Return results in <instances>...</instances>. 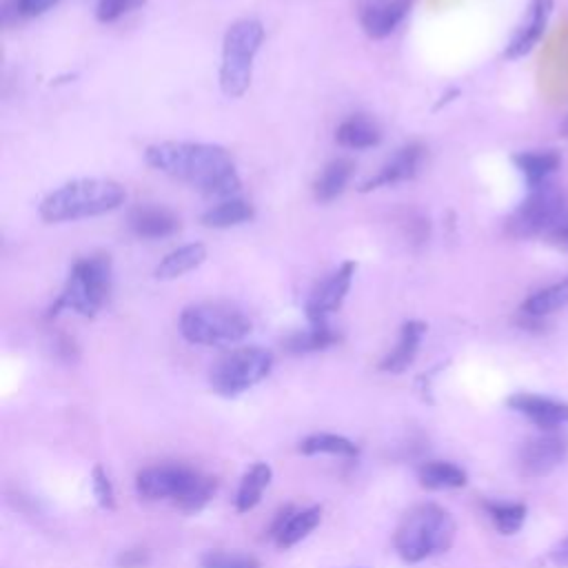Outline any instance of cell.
<instances>
[{"label": "cell", "instance_id": "3", "mask_svg": "<svg viewBox=\"0 0 568 568\" xmlns=\"http://www.w3.org/2000/svg\"><path fill=\"white\" fill-rule=\"evenodd\" d=\"M111 257L106 253H93L73 262L67 282L49 308V317L60 311H73L82 317H95L111 293Z\"/></svg>", "mask_w": 568, "mask_h": 568}, {"label": "cell", "instance_id": "37", "mask_svg": "<svg viewBox=\"0 0 568 568\" xmlns=\"http://www.w3.org/2000/svg\"><path fill=\"white\" fill-rule=\"evenodd\" d=\"M561 133L568 138V118L561 122Z\"/></svg>", "mask_w": 568, "mask_h": 568}, {"label": "cell", "instance_id": "14", "mask_svg": "<svg viewBox=\"0 0 568 568\" xmlns=\"http://www.w3.org/2000/svg\"><path fill=\"white\" fill-rule=\"evenodd\" d=\"M552 7H555L552 0H532L530 2L521 24L517 27V31L513 33V38L506 44L504 58L517 60V58H524L526 53H530L535 49V44L541 40L544 31L548 27Z\"/></svg>", "mask_w": 568, "mask_h": 568}, {"label": "cell", "instance_id": "30", "mask_svg": "<svg viewBox=\"0 0 568 568\" xmlns=\"http://www.w3.org/2000/svg\"><path fill=\"white\" fill-rule=\"evenodd\" d=\"M202 568H262L253 555L211 550L202 557Z\"/></svg>", "mask_w": 568, "mask_h": 568}, {"label": "cell", "instance_id": "2", "mask_svg": "<svg viewBox=\"0 0 568 568\" xmlns=\"http://www.w3.org/2000/svg\"><path fill=\"white\" fill-rule=\"evenodd\" d=\"M126 200L120 182L109 178H78L47 193L40 202L44 222H73L118 209Z\"/></svg>", "mask_w": 568, "mask_h": 568}, {"label": "cell", "instance_id": "13", "mask_svg": "<svg viewBox=\"0 0 568 568\" xmlns=\"http://www.w3.org/2000/svg\"><path fill=\"white\" fill-rule=\"evenodd\" d=\"M424 162V146L417 142L404 144L402 149H397L382 166L375 175H371L368 180L362 182L359 191H375L379 186H393L397 182H406L413 180L419 173V166Z\"/></svg>", "mask_w": 568, "mask_h": 568}, {"label": "cell", "instance_id": "32", "mask_svg": "<svg viewBox=\"0 0 568 568\" xmlns=\"http://www.w3.org/2000/svg\"><path fill=\"white\" fill-rule=\"evenodd\" d=\"M93 493H95L100 506H104V508L113 506V488H111L106 473L100 466L93 468Z\"/></svg>", "mask_w": 568, "mask_h": 568}, {"label": "cell", "instance_id": "28", "mask_svg": "<svg viewBox=\"0 0 568 568\" xmlns=\"http://www.w3.org/2000/svg\"><path fill=\"white\" fill-rule=\"evenodd\" d=\"M300 453L304 455H320V453H328V455H342V457H355L359 453V448L342 437V435H331V433H320V435H311L300 444Z\"/></svg>", "mask_w": 568, "mask_h": 568}, {"label": "cell", "instance_id": "26", "mask_svg": "<svg viewBox=\"0 0 568 568\" xmlns=\"http://www.w3.org/2000/svg\"><path fill=\"white\" fill-rule=\"evenodd\" d=\"M337 339H339V335L328 326V322H324V324H311L304 331L291 333L284 339V348L288 353H315V351L328 348Z\"/></svg>", "mask_w": 568, "mask_h": 568}, {"label": "cell", "instance_id": "29", "mask_svg": "<svg viewBox=\"0 0 568 568\" xmlns=\"http://www.w3.org/2000/svg\"><path fill=\"white\" fill-rule=\"evenodd\" d=\"M488 517L493 519L495 528L501 535H515L524 519H526V506L524 504H513V501H486L484 504Z\"/></svg>", "mask_w": 568, "mask_h": 568}, {"label": "cell", "instance_id": "19", "mask_svg": "<svg viewBox=\"0 0 568 568\" xmlns=\"http://www.w3.org/2000/svg\"><path fill=\"white\" fill-rule=\"evenodd\" d=\"M426 333V324L419 322V320H408L402 331H399V339L395 344V348L379 362V368L386 371V373H402L406 371L415 355H417V348L422 344V337Z\"/></svg>", "mask_w": 568, "mask_h": 568}, {"label": "cell", "instance_id": "24", "mask_svg": "<svg viewBox=\"0 0 568 568\" xmlns=\"http://www.w3.org/2000/svg\"><path fill=\"white\" fill-rule=\"evenodd\" d=\"M564 306H568V275L537 293H532L524 304H521V313L526 317H546L552 315L557 311H561Z\"/></svg>", "mask_w": 568, "mask_h": 568}, {"label": "cell", "instance_id": "9", "mask_svg": "<svg viewBox=\"0 0 568 568\" xmlns=\"http://www.w3.org/2000/svg\"><path fill=\"white\" fill-rule=\"evenodd\" d=\"M564 220V195L561 191L546 182L530 189L528 197L515 209L508 220V231L515 237L550 235Z\"/></svg>", "mask_w": 568, "mask_h": 568}, {"label": "cell", "instance_id": "16", "mask_svg": "<svg viewBox=\"0 0 568 568\" xmlns=\"http://www.w3.org/2000/svg\"><path fill=\"white\" fill-rule=\"evenodd\" d=\"M129 229L142 240H164L180 231V217L160 204H140L129 213Z\"/></svg>", "mask_w": 568, "mask_h": 568}, {"label": "cell", "instance_id": "18", "mask_svg": "<svg viewBox=\"0 0 568 568\" xmlns=\"http://www.w3.org/2000/svg\"><path fill=\"white\" fill-rule=\"evenodd\" d=\"M335 140L344 149L364 151L382 142V129L373 118L364 113H355L344 122H339V126L335 129Z\"/></svg>", "mask_w": 568, "mask_h": 568}, {"label": "cell", "instance_id": "31", "mask_svg": "<svg viewBox=\"0 0 568 568\" xmlns=\"http://www.w3.org/2000/svg\"><path fill=\"white\" fill-rule=\"evenodd\" d=\"M146 0H98L95 4V18L98 22H104V24H111L138 9L144 7Z\"/></svg>", "mask_w": 568, "mask_h": 568}, {"label": "cell", "instance_id": "27", "mask_svg": "<svg viewBox=\"0 0 568 568\" xmlns=\"http://www.w3.org/2000/svg\"><path fill=\"white\" fill-rule=\"evenodd\" d=\"M419 484L430 490L459 488L466 484V473L450 462H426L417 470Z\"/></svg>", "mask_w": 568, "mask_h": 568}, {"label": "cell", "instance_id": "5", "mask_svg": "<svg viewBox=\"0 0 568 568\" xmlns=\"http://www.w3.org/2000/svg\"><path fill=\"white\" fill-rule=\"evenodd\" d=\"M180 333L191 344L231 346L251 333V320L233 304L200 302L180 313Z\"/></svg>", "mask_w": 568, "mask_h": 568}, {"label": "cell", "instance_id": "12", "mask_svg": "<svg viewBox=\"0 0 568 568\" xmlns=\"http://www.w3.org/2000/svg\"><path fill=\"white\" fill-rule=\"evenodd\" d=\"M410 7L413 0H359L357 18L368 38L382 40L406 20Z\"/></svg>", "mask_w": 568, "mask_h": 568}, {"label": "cell", "instance_id": "20", "mask_svg": "<svg viewBox=\"0 0 568 568\" xmlns=\"http://www.w3.org/2000/svg\"><path fill=\"white\" fill-rule=\"evenodd\" d=\"M204 260H206V246L204 244H200V242L182 244V246L173 248L171 253H166L160 260L153 275L158 280H175V277H182V275L195 271Z\"/></svg>", "mask_w": 568, "mask_h": 568}, {"label": "cell", "instance_id": "1", "mask_svg": "<svg viewBox=\"0 0 568 568\" xmlns=\"http://www.w3.org/2000/svg\"><path fill=\"white\" fill-rule=\"evenodd\" d=\"M144 160L155 171L215 200L235 197L242 186L231 153L220 144L166 140L146 146Z\"/></svg>", "mask_w": 568, "mask_h": 568}, {"label": "cell", "instance_id": "7", "mask_svg": "<svg viewBox=\"0 0 568 568\" xmlns=\"http://www.w3.org/2000/svg\"><path fill=\"white\" fill-rule=\"evenodd\" d=\"M264 42V27L255 18L235 20L222 40L220 89L226 98H240L248 91L255 55Z\"/></svg>", "mask_w": 568, "mask_h": 568}, {"label": "cell", "instance_id": "35", "mask_svg": "<svg viewBox=\"0 0 568 568\" xmlns=\"http://www.w3.org/2000/svg\"><path fill=\"white\" fill-rule=\"evenodd\" d=\"M120 564H122L124 568H135V566L144 564V555H142L140 550H129V552H124V555L120 557Z\"/></svg>", "mask_w": 568, "mask_h": 568}, {"label": "cell", "instance_id": "34", "mask_svg": "<svg viewBox=\"0 0 568 568\" xmlns=\"http://www.w3.org/2000/svg\"><path fill=\"white\" fill-rule=\"evenodd\" d=\"M550 561H552L555 566L568 568V539L559 541V544L550 550Z\"/></svg>", "mask_w": 568, "mask_h": 568}, {"label": "cell", "instance_id": "36", "mask_svg": "<svg viewBox=\"0 0 568 568\" xmlns=\"http://www.w3.org/2000/svg\"><path fill=\"white\" fill-rule=\"evenodd\" d=\"M550 237H552L559 246L568 248V217H566V220H561V224L550 233Z\"/></svg>", "mask_w": 568, "mask_h": 568}, {"label": "cell", "instance_id": "6", "mask_svg": "<svg viewBox=\"0 0 568 568\" xmlns=\"http://www.w3.org/2000/svg\"><path fill=\"white\" fill-rule=\"evenodd\" d=\"M135 488L138 495L149 501L171 499L182 510H200L211 499L215 490V479L200 475L186 466L162 464L140 470Z\"/></svg>", "mask_w": 568, "mask_h": 568}, {"label": "cell", "instance_id": "10", "mask_svg": "<svg viewBox=\"0 0 568 568\" xmlns=\"http://www.w3.org/2000/svg\"><path fill=\"white\" fill-rule=\"evenodd\" d=\"M355 271H357V264L353 260H346L311 291V295L306 300L308 324H324L328 320V315L342 306V302L348 295V288L353 284Z\"/></svg>", "mask_w": 568, "mask_h": 568}, {"label": "cell", "instance_id": "23", "mask_svg": "<svg viewBox=\"0 0 568 568\" xmlns=\"http://www.w3.org/2000/svg\"><path fill=\"white\" fill-rule=\"evenodd\" d=\"M253 215H255V211H253L251 202L235 195V197L217 200L213 206H209L202 213L200 222L209 229H231V226L253 220Z\"/></svg>", "mask_w": 568, "mask_h": 568}, {"label": "cell", "instance_id": "8", "mask_svg": "<svg viewBox=\"0 0 568 568\" xmlns=\"http://www.w3.org/2000/svg\"><path fill=\"white\" fill-rule=\"evenodd\" d=\"M271 368L273 355L266 348L240 346L213 362L209 379L215 393L231 397L260 384L271 373Z\"/></svg>", "mask_w": 568, "mask_h": 568}, {"label": "cell", "instance_id": "15", "mask_svg": "<svg viewBox=\"0 0 568 568\" xmlns=\"http://www.w3.org/2000/svg\"><path fill=\"white\" fill-rule=\"evenodd\" d=\"M508 406L526 415L532 424H537L544 430H552L568 422V404L552 397L535 393H515L508 397Z\"/></svg>", "mask_w": 568, "mask_h": 568}, {"label": "cell", "instance_id": "25", "mask_svg": "<svg viewBox=\"0 0 568 568\" xmlns=\"http://www.w3.org/2000/svg\"><path fill=\"white\" fill-rule=\"evenodd\" d=\"M271 466L268 464H264V462H257V464H253L246 473H244V477H242V481H240V488H237V495H235V508L240 510V513H246V510H251L253 506H257V501L262 499V493H264V488L271 484Z\"/></svg>", "mask_w": 568, "mask_h": 568}, {"label": "cell", "instance_id": "4", "mask_svg": "<svg viewBox=\"0 0 568 568\" xmlns=\"http://www.w3.org/2000/svg\"><path fill=\"white\" fill-rule=\"evenodd\" d=\"M455 539V521L437 504L415 506L404 515L395 530V550L408 564L424 561L450 548Z\"/></svg>", "mask_w": 568, "mask_h": 568}, {"label": "cell", "instance_id": "22", "mask_svg": "<svg viewBox=\"0 0 568 568\" xmlns=\"http://www.w3.org/2000/svg\"><path fill=\"white\" fill-rule=\"evenodd\" d=\"M353 171H355V164L348 160V158H335L331 160L322 171L320 175L315 178L313 182V193H315V200L320 202H331L335 197H339L348 184V180L353 178Z\"/></svg>", "mask_w": 568, "mask_h": 568}, {"label": "cell", "instance_id": "21", "mask_svg": "<svg viewBox=\"0 0 568 568\" xmlns=\"http://www.w3.org/2000/svg\"><path fill=\"white\" fill-rule=\"evenodd\" d=\"M515 166L521 171L526 178L528 186L535 189L539 184H546L548 178L559 169L561 155L552 149H541V151H521L513 155Z\"/></svg>", "mask_w": 568, "mask_h": 568}, {"label": "cell", "instance_id": "33", "mask_svg": "<svg viewBox=\"0 0 568 568\" xmlns=\"http://www.w3.org/2000/svg\"><path fill=\"white\" fill-rule=\"evenodd\" d=\"M58 4V0H13L16 13L18 18H36L47 13L49 9H53Z\"/></svg>", "mask_w": 568, "mask_h": 568}, {"label": "cell", "instance_id": "11", "mask_svg": "<svg viewBox=\"0 0 568 568\" xmlns=\"http://www.w3.org/2000/svg\"><path fill=\"white\" fill-rule=\"evenodd\" d=\"M568 455V439L557 433H544L528 439L519 450V468L528 477L552 473Z\"/></svg>", "mask_w": 568, "mask_h": 568}, {"label": "cell", "instance_id": "17", "mask_svg": "<svg viewBox=\"0 0 568 568\" xmlns=\"http://www.w3.org/2000/svg\"><path fill=\"white\" fill-rule=\"evenodd\" d=\"M322 519V510L317 506L304 510H282L273 524V537L280 548H291L302 541Z\"/></svg>", "mask_w": 568, "mask_h": 568}]
</instances>
